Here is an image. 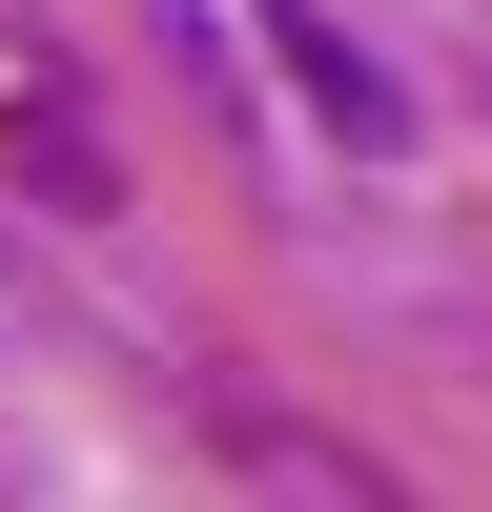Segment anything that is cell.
Segmentation results:
<instances>
[{"label": "cell", "instance_id": "1", "mask_svg": "<svg viewBox=\"0 0 492 512\" xmlns=\"http://www.w3.org/2000/svg\"><path fill=\"white\" fill-rule=\"evenodd\" d=\"M267 62H287V82L328 103V144H349V164H390V144H410V82L369 62V41L328 21V0H267Z\"/></svg>", "mask_w": 492, "mask_h": 512}, {"label": "cell", "instance_id": "2", "mask_svg": "<svg viewBox=\"0 0 492 512\" xmlns=\"http://www.w3.org/2000/svg\"><path fill=\"white\" fill-rule=\"evenodd\" d=\"M0 144L41 164V205H123V164H103V123H82L62 82H21V123H0Z\"/></svg>", "mask_w": 492, "mask_h": 512}]
</instances>
